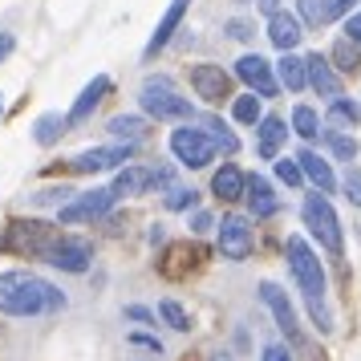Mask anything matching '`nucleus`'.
Here are the masks:
<instances>
[{
  "label": "nucleus",
  "instance_id": "1",
  "mask_svg": "<svg viewBox=\"0 0 361 361\" xmlns=\"http://www.w3.org/2000/svg\"><path fill=\"white\" fill-rule=\"evenodd\" d=\"M66 309V293L33 272H0V312L8 317H49Z\"/></svg>",
  "mask_w": 361,
  "mask_h": 361
},
{
  "label": "nucleus",
  "instance_id": "2",
  "mask_svg": "<svg viewBox=\"0 0 361 361\" xmlns=\"http://www.w3.org/2000/svg\"><path fill=\"white\" fill-rule=\"evenodd\" d=\"M284 256H288V272H293L296 288H300L305 300H309V312H312V321H317V329L329 333L333 321H329V309H325V268H321V260H317V252H312L300 235H288Z\"/></svg>",
  "mask_w": 361,
  "mask_h": 361
},
{
  "label": "nucleus",
  "instance_id": "3",
  "mask_svg": "<svg viewBox=\"0 0 361 361\" xmlns=\"http://www.w3.org/2000/svg\"><path fill=\"white\" fill-rule=\"evenodd\" d=\"M61 240H66V231L53 228V224H41V219H13V224L4 228L0 247H4V252H17V256L45 260V256H49Z\"/></svg>",
  "mask_w": 361,
  "mask_h": 361
},
{
  "label": "nucleus",
  "instance_id": "4",
  "mask_svg": "<svg viewBox=\"0 0 361 361\" xmlns=\"http://www.w3.org/2000/svg\"><path fill=\"white\" fill-rule=\"evenodd\" d=\"M300 219H305V228H309V235H312V240H317L321 247H325L329 256H341V252H345L341 219H337V212H333V203H329V199L321 195V191L305 199V207H300Z\"/></svg>",
  "mask_w": 361,
  "mask_h": 361
},
{
  "label": "nucleus",
  "instance_id": "5",
  "mask_svg": "<svg viewBox=\"0 0 361 361\" xmlns=\"http://www.w3.org/2000/svg\"><path fill=\"white\" fill-rule=\"evenodd\" d=\"M138 106H142L150 118H159V122H195L191 102L179 98L166 78H147L142 90H138Z\"/></svg>",
  "mask_w": 361,
  "mask_h": 361
},
{
  "label": "nucleus",
  "instance_id": "6",
  "mask_svg": "<svg viewBox=\"0 0 361 361\" xmlns=\"http://www.w3.org/2000/svg\"><path fill=\"white\" fill-rule=\"evenodd\" d=\"M171 154H175L183 166L203 171V166H212V159H215V142H212V134L203 130V126L183 122L179 130L171 134Z\"/></svg>",
  "mask_w": 361,
  "mask_h": 361
},
{
  "label": "nucleus",
  "instance_id": "7",
  "mask_svg": "<svg viewBox=\"0 0 361 361\" xmlns=\"http://www.w3.org/2000/svg\"><path fill=\"white\" fill-rule=\"evenodd\" d=\"M235 78H240L256 98H276L280 94V82H276V73H272V61L260 57V53H244V57L235 61Z\"/></svg>",
  "mask_w": 361,
  "mask_h": 361
},
{
  "label": "nucleus",
  "instance_id": "8",
  "mask_svg": "<svg viewBox=\"0 0 361 361\" xmlns=\"http://www.w3.org/2000/svg\"><path fill=\"white\" fill-rule=\"evenodd\" d=\"M252 247H256V231L247 224L244 215H224V224H219V252H224V260H247L252 256Z\"/></svg>",
  "mask_w": 361,
  "mask_h": 361
},
{
  "label": "nucleus",
  "instance_id": "9",
  "mask_svg": "<svg viewBox=\"0 0 361 361\" xmlns=\"http://www.w3.org/2000/svg\"><path fill=\"white\" fill-rule=\"evenodd\" d=\"M191 90H195L207 106H219V102L231 98V78L224 73V66L203 61V66H191Z\"/></svg>",
  "mask_w": 361,
  "mask_h": 361
},
{
  "label": "nucleus",
  "instance_id": "10",
  "mask_svg": "<svg viewBox=\"0 0 361 361\" xmlns=\"http://www.w3.org/2000/svg\"><path fill=\"white\" fill-rule=\"evenodd\" d=\"M118 203V195L110 187H94V191H85L82 199H73L61 207V224H82V219H102V215L110 212Z\"/></svg>",
  "mask_w": 361,
  "mask_h": 361
},
{
  "label": "nucleus",
  "instance_id": "11",
  "mask_svg": "<svg viewBox=\"0 0 361 361\" xmlns=\"http://www.w3.org/2000/svg\"><path fill=\"white\" fill-rule=\"evenodd\" d=\"M260 300H264V309H268L272 317H276L280 333H284L288 341L300 345V325H296V309L288 305L284 288H280V284H272V280H264V284H260Z\"/></svg>",
  "mask_w": 361,
  "mask_h": 361
},
{
  "label": "nucleus",
  "instance_id": "12",
  "mask_svg": "<svg viewBox=\"0 0 361 361\" xmlns=\"http://www.w3.org/2000/svg\"><path fill=\"white\" fill-rule=\"evenodd\" d=\"M138 147H126V142H118V147H98V150H82L69 171H78V175H94V171H114V166L130 163V154Z\"/></svg>",
  "mask_w": 361,
  "mask_h": 361
},
{
  "label": "nucleus",
  "instance_id": "13",
  "mask_svg": "<svg viewBox=\"0 0 361 361\" xmlns=\"http://www.w3.org/2000/svg\"><path fill=\"white\" fill-rule=\"evenodd\" d=\"M305 78H309V85L321 94L325 102L341 98L345 85H341V73L329 66V57H321V53H312V57H305Z\"/></svg>",
  "mask_w": 361,
  "mask_h": 361
},
{
  "label": "nucleus",
  "instance_id": "14",
  "mask_svg": "<svg viewBox=\"0 0 361 361\" xmlns=\"http://www.w3.org/2000/svg\"><path fill=\"white\" fill-rule=\"evenodd\" d=\"M187 8H191V0H171V4H166V13L159 17V25H154V37H150L147 49H142L147 57H154L159 49H166V45H171V37L179 33L183 17H187Z\"/></svg>",
  "mask_w": 361,
  "mask_h": 361
},
{
  "label": "nucleus",
  "instance_id": "15",
  "mask_svg": "<svg viewBox=\"0 0 361 361\" xmlns=\"http://www.w3.org/2000/svg\"><path fill=\"white\" fill-rule=\"evenodd\" d=\"M244 199H247V207H252L256 219H272V215L280 212V199H276L272 183L264 179V175H247L244 179Z\"/></svg>",
  "mask_w": 361,
  "mask_h": 361
},
{
  "label": "nucleus",
  "instance_id": "16",
  "mask_svg": "<svg viewBox=\"0 0 361 361\" xmlns=\"http://www.w3.org/2000/svg\"><path fill=\"white\" fill-rule=\"evenodd\" d=\"M90 260H94L90 244H85V240H69V235L53 247L49 256H45V264L61 268V272H85V268H90Z\"/></svg>",
  "mask_w": 361,
  "mask_h": 361
},
{
  "label": "nucleus",
  "instance_id": "17",
  "mask_svg": "<svg viewBox=\"0 0 361 361\" xmlns=\"http://www.w3.org/2000/svg\"><path fill=\"white\" fill-rule=\"evenodd\" d=\"M106 94H110V78L102 73V78H94V82L85 85L82 94H78L73 110L66 114V122H69V126H82V122H90V114H94V110L102 106V98H106Z\"/></svg>",
  "mask_w": 361,
  "mask_h": 361
},
{
  "label": "nucleus",
  "instance_id": "18",
  "mask_svg": "<svg viewBox=\"0 0 361 361\" xmlns=\"http://www.w3.org/2000/svg\"><path fill=\"white\" fill-rule=\"evenodd\" d=\"M296 166H300V175H305V179H312V187H317V191H321V195H333V191H337V179H333V166L325 163V159H321V154H317V150H300V154H296Z\"/></svg>",
  "mask_w": 361,
  "mask_h": 361
},
{
  "label": "nucleus",
  "instance_id": "19",
  "mask_svg": "<svg viewBox=\"0 0 361 361\" xmlns=\"http://www.w3.org/2000/svg\"><path fill=\"white\" fill-rule=\"evenodd\" d=\"M300 20L293 17V13H284V8H276L272 17H268V41L276 45L280 53H293L296 45H300Z\"/></svg>",
  "mask_w": 361,
  "mask_h": 361
},
{
  "label": "nucleus",
  "instance_id": "20",
  "mask_svg": "<svg viewBox=\"0 0 361 361\" xmlns=\"http://www.w3.org/2000/svg\"><path fill=\"white\" fill-rule=\"evenodd\" d=\"M284 138H288V130H284V118H272V114L260 118V138H256V154L272 163V159L280 154V142H284Z\"/></svg>",
  "mask_w": 361,
  "mask_h": 361
},
{
  "label": "nucleus",
  "instance_id": "21",
  "mask_svg": "<svg viewBox=\"0 0 361 361\" xmlns=\"http://www.w3.org/2000/svg\"><path fill=\"white\" fill-rule=\"evenodd\" d=\"M106 130L114 134L118 142H126V147H138V142H147V122L138 114H118L110 118V126Z\"/></svg>",
  "mask_w": 361,
  "mask_h": 361
},
{
  "label": "nucleus",
  "instance_id": "22",
  "mask_svg": "<svg viewBox=\"0 0 361 361\" xmlns=\"http://www.w3.org/2000/svg\"><path fill=\"white\" fill-rule=\"evenodd\" d=\"M212 191L219 199H244V171H240L235 163H224L219 171H215Z\"/></svg>",
  "mask_w": 361,
  "mask_h": 361
},
{
  "label": "nucleus",
  "instance_id": "23",
  "mask_svg": "<svg viewBox=\"0 0 361 361\" xmlns=\"http://www.w3.org/2000/svg\"><path fill=\"white\" fill-rule=\"evenodd\" d=\"M276 82L284 85V90L300 94V90L309 85V78H305V57H293V53H284V57L276 61Z\"/></svg>",
  "mask_w": 361,
  "mask_h": 361
},
{
  "label": "nucleus",
  "instance_id": "24",
  "mask_svg": "<svg viewBox=\"0 0 361 361\" xmlns=\"http://www.w3.org/2000/svg\"><path fill=\"white\" fill-rule=\"evenodd\" d=\"M329 66L337 69V73H357L361 69V45H353L349 37L333 41V49H329Z\"/></svg>",
  "mask_w": 361,
  "mask_h": 361
},
{
  "label": "nucleus",
  "instance_id": "25",
  "mask_svg": "<svg viewBox=\"0 0 361 361\" xmlns=\"http://www.w3.org/2000/svg\"><path fill=\"white\" fill-rule=\"evenodd\" d=\"M118 199H126V195H142V191H150V171L147 166H126L122 175L114 179V187H110Z\"/></svg>",
  "mask_w": 361,
  "mask_h": 361
},
{
  "label": "nucleus",
  "instance_id": "26",
  "mask_svg": "<svg viewBox=\"0 0 361 361\" xmlns=\"http://www.w3.org/2000/svg\"><path fill=\"white\" fill-rule=\"evenodd\" d=\"M321 138H325V147L333 150V159H341V163H357V154H361V142L357 138H353V134H341V130H333V126H329L325 134H321Z\"/></svg>",
  "mask_w": 361,
  "mask_h": 361
},
{
  "label": "nucleus",
  "instance_id": "27",
  "mask_svg": "<svg viewBox=\"0 0 361 361\" xmlns=\"http://www.w3.org/2000/svg\"><path fill=\"white\" fill-rule=\"evenodd\" d=\"M357 122H361V106L353 98H333L329 102V126H345V130H357Z\"/></svg>",
  "mask_w": 361,
  "mask_h": 361
},
{
  "label": "nucleus",
  "instance_id": "28",
  "mask_svg": "<svg viewBox=\"0 0 361 361\" xmlns=\"http://www.w3.org/2000/svg\"><path fill=\"white\" fill-rule=\"evenodd\" d=\"M66 130H69L66 114H41L33 126V138H37V147H53V142H61Z\"/></svg>",
  "mask_w": 361,
  "mask_h": 361
},
{
  "label": "nucleus",
  "instance_id": "29",
  "mask_svg": "<svg viewBox=\"0 0 361 361\" xmlns=\"http://www.w3.org/2000/svg\"><path fill=\"white\" fill-rule=\"evenodd\" d=\"M199 126H203V130L212 134L215 150H228V154H235V150H240V138H235V134H231V130H228V126H224V122H219L215 114L199 118Z\"/></svg>",
  "mask_w": 361,
  "mask_h": 361
},
{
  "label": "nucleus",
  "instance_id": "30",
  "mask_svg": "<svg viewBox=\"0 0 361 361\" xmlns=\"http://www.w3.org/2000/svg\"><path fill=\"white\" fill-rule=\"evenodd\" d=\"M231 118L235 122H244V126H256L260 122V98L256 94H244V98H231Z\"/></svg>",
  "mask_w": 361,
  "mask_h": 361
},
{
  "label": "nucleus",
  "instance_id": "31",
  "mask_svg": "<svg viewBox=\"0 0 361 361\" xmlns=\"http://www.w3.org/2000/svg\"><path fill=\"white\" fill-rule=\"evenodd\" d=\"M293 130L300 134V138H317V134H321V114H317L312 106H296L293 110Z\"/></svg>",
  "mask_w": 361,
  "mask_h": 361
},
{
  "label": "nucleus",
  "instance_id": "32",
  "mask_svg": "<svg viewBox=\"0 0 361 361\" xmlns=\"http://www.w3.org/2000/svg\"><path fill=\"white\" fill-rule=\"evenodd\" d=\"M159 317H163L175 333H187V329H191V317H187V309H183L179 300H163V305H159Z\"/></svg>",
  "mask_w": 361,
  "mask_h": 361
},
{
  "label": "nucleus",
  "instance_id": "33",
  "mask_svg": "<svg viewBox=\"0 0 361 361\" xmlns=\"http://www.w3.org/2000/svg\"><path fill=\"white\" fill-rule=\"evenodd\" d=\"M357 8V0H321V25H333V20L349 17Z\"/></svg>",
  "mask_w": 361,
  "mask_h": 361
},
{
  "label": "nucleus",
  "instance_id": "34",
  "mask_svg": "<svg viewBox=\"0 0 361 361\" xmlns=\"http://www.w3.org/2000/svg\"><path fill=\"white\" fill-rule=\"evenodd\" d=\"M199 203V191H191V187H171L166 191V207L171 212H187V207H195Z\"/></svg>",
  "mask_w": 361,
  "mask_h": 361
},
{
  "label": "nucleus",
  "instance_id": "35",
  "mask_svg": "<svg viewBox=\"0 0 361 361\" xmlns=\"http://www.w3.org/2000/svg\"><path fill=\"white\" fill-rule=\"evenodd\" d=\"M341 191H345V199H349L353 207H361V166H349V171H345Z\"/></svg>",
  "mask_w": 361,
  "mask_h": 361
},
{
  "label": "nucleus",
  "instance_id": "36",
  "mask_svg": "<svg viewBox=\"0 0 361 361\" xmlns=\"http://www.w3.org/2000/svg\"><path fill=\"white\" fill-rule=\"evenodd\" d=\"M272 163H276V179L280 183H288V187H296V183L305 179V175H300V166H296V159H272Z\"/></svg>",
  "mask_w": 361,
  "mask_h": 361
},
{
  "label": "nucleus",
  "instance_id": "37",
  "mask_svg": "<svg viewBox=\"0 0 361 361\" xmlns=\"http://www.w3.org/2000/svg\"><path fill=\"white\" fill-rule=\"evenodd\" d=\"M224 33L235 37V41H252V37H256V25H252V20H244V17H231L228 25H224Z\"/></svg>",
  "mask_w": 361,
  "mask_h": 361
},
{
  "label": "nucleus",
  "instance_id": "38",
  "mask_svg": "<svg viewBox=\"0 0 361 361\" xmlns=\"http://www.w3.org/2000/svg\"><path fill=\"white\" fill-rule=\"evenodd\" d=\"M296 8H300V17H305V25H312V29H321V0H296Z\"/></svg>",
  "mask_w": 361,
  "mask_h": 361
},
{
  "label": "nucleus",
  "instance_id": "39",
  "mask_svg": "<svg viewBox=\"0 0 361 361\" xmlns=\"http://www.w3.org/2000/svg\"><path fill=\"white\" fill-rule=\"evenodd\" d=\"M264 361H293V353H288V345L272 341V345H264Z\"/></svg>",
  "mask_w": 361,
  "mask_h": 361
},
{
  "label": "nucleus",
  "instance_id": "40",
  "mask_svg": "<svg viewBox=\"0 0 361 361\" xmlns=\"http://www.w3.org/2000/svg\"><path fill=\"white\" fill-rule=\"evenodd\" d=\"M126 341H130V345H147V349H154V353H163V341H159V337H150V333H130Z\"/></svg>",
  "mask_w": 361,
  "mask_h": 361
},
{
  "label": "nucleus",
  "instance_id": "41",
  "mask_svg": "<svg viewBox=\"0 0 361 361\" xmlns=\"http://www.w3.org/2000/svg\"><path fill=\"white\" fill-rule=\"evenodd\" d=\"M126 317H130V321H138V325H154V312L142 309V305H130V309H126Z\"/></svg>",
  "mask_w": 361,
  "mask_h": 361
},
{
  "label": "nucleus",
  "instance_id": "42",
  "mask_svg": "<svg viewBox=\"0 0 361 361\" xmlns=\"http://www.w3.org/2000/svg\"><path fill=\"white\" fill-rule=\"evenodd\" d=\"M345 33H349V41H353V45H361V13H349V20H345Z\"/></svg>",
  "mask_w": 361,
  "mask_h": 361
},
{
  "label": "nucleus",
  "instance_id": "43",
  "mask_svg": "<svg viewBox=\"0 0 361 361\" xmlns=\"http://www.w3.org/2000/svg\"><path fill=\"white\" fill-rule=\"evenodd\" d=\"M13 49H17V37L0 33V61H4V57H13Z\"/></svg>",
  "mask_w": 361,
  "mask_h": 361
},
{
  "label": "nucleus",
  "instance_id": "44",
  "mask_svg": "<svg viewBox=\"0 0 361 361\" xmlns=\"http://www.w3.org/2000/svg\"><path fill=\"white\" fill-rule=\"evenodd\" d=\"M212 224H215V219H212L207 212H195V215H191V231H207Z\"/></svg>",
  "mask_w": 361,
  "mask_h": 361
},
{
  "label": "nucleus",
  "instance_id": "45",
  "mask_svg": "<svg viewBox=\"0 0 361 361\" xmlns=\"http://www.w3.org/2000/svg\"><path fill=\"white\" fill-rule=\"evenodd\" d=\"M66 195H69L66 187H61V191L53 187V191H41V195H37V203H57V199H66Z\"/></svg>",
  "mask_w": 361,
  "mask_h": 361
},
{
  "label": "nucleus",
  "instance_id": "46",
  "mask_svg": "<svg viewBox=\"0 0 361 361\" xmlns=\"http://www.w3.org/2000/svg\"><path fill=\"white\" fill-rule=\"evenodd\" d=\"M256 4H260V13H268V17L280 8V0H256Z\"/></svg>",
  "mask_w": 361,
  "mask_h": 361
},
{
  "label": "nucleus",
  "instance_id": "47",
  "mask_svg": "<svg viewBox=\"0 0 361 361\" xmlns=\"http://www.w3.org/2000/svg\"><path fill=\"white\" fill-rule=\"evenodd\" d=\"M0 114H4V102H0Z\"/></svg>",
  "mask_w": 361,
  "mask_h": 361
}]
</instances>
